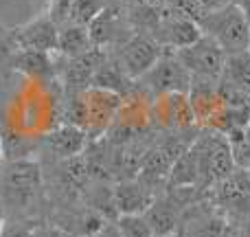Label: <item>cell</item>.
Here are the masks:
<instances>
[{"label":"cell","mask_w":250,"mask_h":237,"mask_svg":"<svg viewBox=\"0 0 250 237\" xmlns=\"http://www.w3.org/2000/svg\"><path fill=\"white\" fill-rule=\"evenodd\" d=\"M200 29L204 35L213 38L220 44L226 57L250 51V24L235 2L215 9V11H208L200 20Z\"/></svg>","instance_id":"6da1fadb"},{"label":"cell","mask_w":250,"mask_h":237,"mask_svg":"<svg viewBox=\"0 0 250 237\" xmlns=\"http://www.w3.org/2000/svg\"><path fill=\"white\" fill-rule=\"evenodd\" d=\"M42 189V165L33 158L11 160L0 173V195L7 204L22 209Z\"/></svg>","instance_id":"7a4b0ae2"},{"label":"cell","mask_w":250,"mask_h":237,"mask_svg":"<svg viewBox=\"0 0 250 237\" xmlns=\"http://www.w3.org/2000/svg\"><path fill=\"white\" fill-rule=\"evenodd\" d=\"M191 84V73L178 62L173 51H163L154 66L136 79V86L154 97L169 95V92H187Z\"/></svg>","instance_id":"3957f363"},{"label":"cell","mask_w":250,"mask_h":237,"mask_svg":"<svg viewBox=\"0 0 250 237\" xmlns=\"http://www.w3.org/2000/svg\"><path fill=\"white\" fill-rule=\"evenodd\" d=\"M134 33L132 24H129L127 11L110 0L90 22H88V35L95 48L101 51H114L119 44H123L129 35Z\"/></svg>","instance_id":"277c9868"},{"label":"cell","mask_w":250,"mask_h":237,"mask_svg":"<svg viewBox=\"0 0 250 237\" xmlns=\"http://www.w3.org/2000/svg\"><path fill=\"white\" fill-rule=\"evenodd\" d=\"M165 48L156 42L151 35L145 33H132L123 44H119L112 53V57L119 62V66L125 70L129 79H141L151 66L158 62Z\"/></svg>","instance_id":"5b68a950"},{"label":"cell","mask_w":250,"mask_h":237,"mask_svg":"<svg viewBox=\"0 0 250 237\" xmlns=\"http://www.w3.org/2000/svg\"><path fill=\"white\" fill-rule=\"evenodd\" d=\"M173 55L178 57V62H180L191 75L217 79V82H220L222 70H224V62H226V53L222 51L220 44L213 38L202 33L200 40H195L193 44H189V46H185V48L173 51Z\"/></svg>","instance_id":"8992f818"},{"label":"cell","mask_w":250,"mask_h":237,"mask_svg":"<svg viewBox=\"0 0 250 237\" xmlns=\"http://www.w3.org/2000/svg\"><path fill=\"white\" fill-rule=\"evenodd\" d=\"M151 38L165 48V51H178L185 48L189 44H193L195 40L202 38V29L195 20L187 16H180L178 11L167 7L165 2L163 18H160L158 26L151 31Z\"/></svg>","instance_id":"52a82bcc"},{"label":"cell","mask_w":250,"mask_h":237,"mask_svg":"<svg viewBox=\"0 0 250 237\" xmlns=\"http://www.w3.org/2000/svg\"><path fill=\"white\" fill-rule=\"evenodd\" d=\"M178 233L180 237H235L233 220H229L213 204L207 211H202V204L187 209Z\"/></svg>","instance_id":"ba28073f"},{"label":"cell","mask_w":250,"mask_h":237,"mask_svg":"<svg viewBox=\"0 0 250 237\" xmlns=\"http://www.w3.org/2000/svg\"><path fill=\"white\" fill-rule=\"evenodd\" d=\"M9 33H11L18 51L57 53V35H60V29H57V24L46 13L29 20L26 24L16 26Z\"/></svg>","instance_id":"9c48e42d"},{"label":"cell","mask_w":250,"mask_h":237,"mask_svg":"<svg viewBox=\"0 0 250 237\" xmlns=\"http://www.w3.org/2000/svg\"><path fill=\"white\" fill-rule=\"evenodd\" d=\"M187 97H189L191 110H193L195 125H200L202 129L208 128V123L215 119V114L220 112L222 106H224L222 92H220V82H217V79L191 75V84H189V90H187Z\"/></svg>","instance_id":"30bf717a"},{"label":"cell","mask_w":250,"mask_h":237,"mask_svg":"<svg viewBox=\"0 0 250 237\" xmlns=\"http://www.w3.org/2000/svg\"><path fill=\"white\" fill-rule=\"evenodd\" d=\"M154 198L156 194L141 178L119 180L112 189V204L119 215H145Z\"/></svg>","instance_id":"8fae6325"},{"label":"cell","mask_w":250,"mask_h":237,"mask_svg":"<svg viewBox=\"0 0 250 237\" xmlns=\"http://www.w3.org/2000/svg\"><path fill=\"white\" fill-rule=\"evenodd\" d=\"M151 117L158 121L163 128H171V129H189L195 125V117L187 92H169V95L156 97Z\"/></svg>","instance_id":"7c38bea8"},{"label":"cell","mask_w":250,"mask_h":237,"mask_svg":"<svg viewBox=\"0 0 250 237\" xmlns=\"http://www.w3.org/2000/svg\"><path fill=\"white\" fill-rule=\"evenodd\" d=\"M185 211H187V207H182L178 200H173L167 191L156 195L151 207L147 209V213H145L154 237H165V235L178 233L180 224H182V217H185Z\"/></svg>","instance_id":"4fadbf2b"},{"label":"cell","mask_w":250,"mask_h":237,"mask_svg":"<svg viewBox=\"0 0 250 237\" xmlns=\"http://www.w3.org/2000/svg\"><path fill=\"white\" fill-rule=\"evenodd\" d=\"M48 143V150L62 160H70V158H77L79 154H83L88 145V134L83 132L82 128L77 125H62V128L53 129L46 138Z\"/></svg>","instance_id":"5bb4252c"},{"label":"cell","mask_w":250,"mask_h":237,"mask_svg":"<svg viewBox=\"0 0 250 237\" xmlns=\"http://www.w3.org/2000/svg\"><path fill=\"white\" fill-rule=\"evenodd\" d=\"M53 53H38V51H18L13 55L11 70L26 75L33 79L51 82L57 75V62L53 60Z\"/></svg>","instance_id":"9a60e30c"},{"label":"cell","mask_w":250,"mask_h":237,"mask_svg":"<svg viewBox=\"0 0 250 237\" xmlns=\"http://www.w3.org/2000/svg\"><path fill=\"white\" fill-rule=\"evenodd\" d=\"M90 86H97V88H104V90H112L117 95H121L125 99L127 92H134L136 88V82L129 79L125 75V70L119 66V62L112 57V53L105 55V60L101 62V66L97 68L95 77H92V84Z\"/></svg>","instance_id":"2e32d148"},{"label":"cell","mask_w":250,"mask_h":237,"mask_svg":"<svg viewBox=\"0 0 250 237\" xmlns=\"http://www.w3.org/2000/svg\"><path fill=\"white\" fill-rule=\"evenodd\" d=\"M90 48H95V46H92L90 35H88V26L73 24V22L60 26V35H57V55L70 60V57H79V55H83V53H88Z\"/></svg>","instance_id":"e0dca14e"},{"label":"cell","mask_w":250,"mask_h":237,"mask_svg":"<svg viewBox=\"0 0 250 237\" xmlns=\"http://www.w3.org/2000/svg\"><path fill=\"white\" fill-rule=\"evenodd\" d=\"M220 82L250 97V51L226 57Z\"/></svg>","instance_id":"ac0fdd59"},{"label":"cell","mask_w":250,"mask_h":237,"mask_svg":"<svg viewBox=\"0 0 250 237\" xmlns=\"http://www.w3.org/2000/svg\"><path fill=\"white\" fill-rule=\"evenodd\" d=\"M229 138L230 151H233V160L237 169H250V125L244 129H235V132L226 134Z\"/></svg>","instance_id":"d6986e66"},{"label":"cell","mask_w":250,"mask_h":237,"mask_svg":"<svg viewBox=\"0 0 250 237\" xmlns=\"http://www.w3.org/2000/svg\"><path fill=\"white\" fill-rule=\"evenodd\" d=\"M110 0H70V22L88 26V22Z\"/></svg>","instance_id":"ffe728a7"},{"label":"cell","mask_w":250,"mask_h":237,"mask_svg":"<svg viewBox=\"0 0 250 237\" xmlns=\"http://www.w3.org/2000/svg\"><path fill=\"white\" fill-rule=\"evenodd\" d=\"M114 222L121 237H154L145 215H119Z\"/></svg>","instance_id":"44dd1931"},{"label":"cell","mask_w":250,"mask_h":237,"mask_svg":"<svg viewBox=\"0 0 250 237\" xmlns=\"http://www.w3.org/2000/svg\"><path fill=\"white\" fill-rule=\"evenodd\" d=\"M16 53H18V46L13 42L11 33L0 26V73H11V62Z\"/></svg>","instance_id":"7402d4cb"},{"label":"cell","mask_w":250,"mask_h":237,"mask_svg":"<svg viewBox=\"0 0 250 237\" xmlns=\"http://www.w3.org/2000/svg\"><path fill=\"white\" fill-rule=\"evenodd\" d=\"M46 16L57 24V29L70 22V0H51Z\"/></svg>","instance_id":"603a6c76"},{"label":"cell","mask_w":250,"mask_h":237,"mask_svg":"<svg viewBox=\"0 0 250 237\" xmlns=\"http://www.w3.org/2000/svg\"><path fill=\"white\" fill-rule=\"evenodd\" d=\"M29 237H70L66 231H62L60 226H48V224H38L33 229H29Z\"/></svg>","instance_id":"cb8c5ba5"},{"label":"cell","mask_w":250,"mask_h":237,"mask_svg":"<svg viewBox=\"0 0 250 237\" xmlns=\"http://www.w3.org/2000/svg\"><path fill=\"white\" fill-rule=\"evenodd\" d=\"M95 237H121L119 235V229H117V222H105Z\"/></svg>","instance_id":"d4e9b609"},{"label":"cell","mask_w":250,"mask_h":237,"mask_svg":"<svg viewBox=\"0 0 250 237\" xmlns=\"http://www.w3.org/2000/svg\"><path fill=\"white\" fill-rule=\"evenodd\" d=\"M233 0H200V4L204 7V11H215V9H222L226 7V4H230Z\"/></svg>","instance_id":"484cf974"},{"label":"cell","mask_w":250,"mask_h":237,"mask_svg":"<svg viewBox=\"0 0 250 237\" xmlns=\"http://www.w3.org/2000/svg\"><path fill=\"white\" fill-rule=\"evenodd\" d=\"M235 4H237L239 9H242V13L246 16V20H248V24H250V0H233Z\"/></svg>","instance_id":"4316f807"},{"label":"cell","mask_w":250,"mask_h":237,"mask_svg":"<svg viewBox=\"0 0 250 237\" xmlns=\"http://www.w3.org/2000/svg\"><path fill=\"white\" fill-rule=\"evenodd\" d=\"M4 224H7V211H4V204L0 202V237L4 233Z\"/></svg>","instance_id":"83f0119b"},{"label":"cell","mask_w":250,"mask_h":237,"mask_svg":"<svg viewBox=\"0 0 250 237\" xmlns=\"http://www.w3.org/2000/svg\"><path fill=\"white\" fill-rule=\"evenodd\" d=\"M2 237H29V231H11V233H2Z\"/></svg>","instance_id":"f1b7e54d"},{"label":"cell","mask_w":250,"mask_h":237,"mask_svg":"<svg viewBox=\"0 0 250 237\" xmlns=\"http://www.w3.org/2000/svg\"><path fill=\"white\" fill-rule=\"evenodd\" d=\"M0 160H2V136H0Z\"/></svg>","instance_id":"f546056e"},{"label":"cell","mask_w":250,"mask_h":237,"mask_svg":"<svg viewBox=\"0 0 250 237\" xmlns=\"http://www.w3.org/2000/svg\"><path fill=\"white\" fill-rule=\"evenodd\" d=\"M165 237H180V233H173V235H165Z\"/></svg>","instance_id":"4dcf8cb0"}]
</instances>
